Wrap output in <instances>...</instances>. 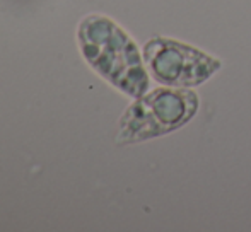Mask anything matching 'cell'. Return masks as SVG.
Listing matches in <instances>:
<instances>
[{"label": "cell", "instance_id": "obj_1", "mask_svg": "<svg viewBox=\"0 0 251 232\" xmlns=\"http://www.w3.org/2000/svg\"><path fill=\"white\" fill-rule=\"evenodd\" d=\"M84 60L113 87L126 96H144L149 89L146 62L125 29L104 16H87L77 29Z\"/></svg>", "mask_w": 251, "mask_h": 232}, {"label": "cell", "instance_id": "obj_2", "mask_svg": "<svg viewBox=\"0 0 251 232\" xmlns=\"http://www.w3.org/2000/svg\"><path fill=\"white\" fill-rule=\"evenodd\" d=\"M199 110V96L185 87H159L137 97L120 119L118 143H137L181 128Z\"/></svg>", "mask_w": 251, "mask_h": 232}, {"label": "cell", "instance_id": "obj_3", "mask_svg": "<svg viewBox=\"0 0 251 232\" xmlns=\"http://www.w3.org/2000/svg\"><path fill=\"white\" fill-rule=\"evenodd\" d=\"M149 73L166 87H195L222 67L221 60L171 38L155 36L144 46Z\"/></svg>", "mask_w": 251, "mask_h": 232}]
</instances>
